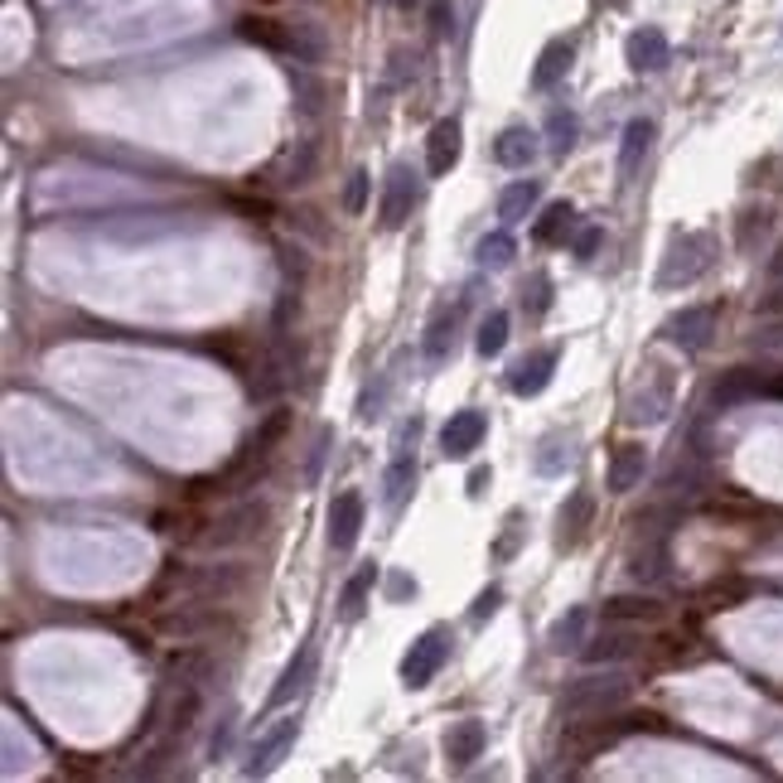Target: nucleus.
<instances>
[{"mask_svg":"<svg viewBox=\"0 0 783 783\" xmlns=\"http://www.w3.org/2000/svg\"><path fill=\"white\" fill-rule=\"evenodd\" d=\"M228 740H232V715H222V725H218V735H214V759L228 749Z\"/></svg>","mask_w":783,"mask_h":783,"instance_id":"nucleus-42","label":"nucleus"},{"mask_svg":"<svg viewBox=\"0 0 783 783\" xmlns=\"http://www.w3.org/2000/svg\"><path fill=\"white\" fill-rule=\"evenodd\" d=\"M552 373H556V349H537V353H528L518 368H513L508 387L518 392V397H537V392L552 383Z\"/></svg>","mask_w":783,"mask_h":783,"instance_id":"nucleus-14","label":"nucleus"},{"mask_svg":"<svg viewBox=\"0 0 783 783\" xmlns=\"http://www.w3.org/2000/svg\"><path fill=\"white\" fill-rule=\"evenodd\" d=\"M570 59H576L570 39H552V44H546L542 59H537V69H532V87H537V93H546V87L562 83V77L570 73Z\"/></svg>","mask_w":783,"mask_h":783,"instance_id":"nucleus-19","label":"nucleus"},{"mask_svg":"<svg viewBox=\"0 0 783 783\" xmlns=\"http://www.w3.org/2000/svg\"><path fill=\"white\" fill-rule=\"evenodd\" d=\"M310 677H315V643H300V653L290 658L286 673L276 677L272 697H266V711H276V707H286V701H296L300 691L310 687Z\"/></svg>","mask_w":783,"mask_h":783,"instance_id":"nucleus-8","label":"nucleus"},{"mask_svg":"<svg viewBox=\"0 0 783 783\" xmlns=\"http://www.w3.org/2000/svg\"><path fill=\"white\" fill-rule=\"evenodd\" d=\"M629 653H634V639H629V634H600V639L586 648L590 663H614V658H629Z\"/></svg>","mask_w":783,"mask_h":783,"instance_id":"nucleus-30","label":"nucleus"},{"mask_svg":"<svg viewBox=\"0 0 783 783\" xmlns=\"http://www.w3.org/2000/svg\"><path fill=\"white\" fill-rule=\"evenodd\" d=\"M629 570H634V580H648V586H653V580L667 576V552H663V546H653V552H639Z\"/></svg>","mask_w":783,"mask_h":783,"instance_id":"nucleus-32","label":"nucleus"},{"mask_svg":"<svg viewBox=\"0 0 783 783\" xmlns=\"http://www.w3.org/2000/svg\"><path fill=\"white\" fill-rule=\"evenodd\" d=\"M397 5H401V10H417V5H421V0H397Z\"/></svg>","mask_w":783,"mask_h":783,"instance_id":"nucleus-44","label":"nucleus"},{"mask_svg":"<svg viewBox=\"0 0 783 783\" xmlns=\"http://www.w3.org/2000/svg\"><path fill=\"white\" fill-rule=\"evenodd\" d=\"M465 305V300H460ZM460 305H441L431 315V329H426V358L431 363H445V358H450V349H455V324H460Z\"/></svg>","mask_w":783,"mask_h":783,"instance_id":"nucleus-22","label":"nucleus"},{"mask_svg":"<svg viewBox=\"0 0 783 783\" xmlns=\"http://www.w3.org/2000/svg\"><path fill=\"white\" fill-rule=\"evenodd\" d=\"M546 290H552V281H546V276H532V296H522V305H532V315H542V310L552 305Z\"/></svg>","mask_w":783,"mask_h":783,"instance_id":"nucleus-39","label":"nucleus"},{"mask_svg":"<svg viewBox=\"0 0 783 783\" xmlns=\"http://www.w3.org/2000/svg\"><path fill=\"white\" fill-rule=\"evenodd\" d=\"M648 145H653V121L634 117L629 127H624V145H619V184H634V174H639L648 160Z\"/></svg>","mask_w":783,"mask_h":783,"instance_id":"nucleus-13","label":"nucleus"},{"mask_svg":"<svg viewBox=\"0 0 783 783\" xmlns=\"http://www.w3.org/2000/svg\"><path fill=\"white\" fill-rule=\"evenodd\" d=\"M711 329H715V310L711 305H691V310H682V315L667 320V339H673L677 349H687V353L707 349Z\"/></svg>","mask_w":783,"mask_h":783,"instance_id":"nucleus-10","label":"nucleus"},{"mask_svg":"<svg viewBox=\"0 0 783 783\" xmlns=\"http://www.w3.org/2000/svg\"><path fill=\"white\" fill-rule=\"evenodd\" d=\"M431 35L435 39L455 35V5H450V0H431Z\"/></svg>","mask_w":783,"mask_h":783,"instance_id":"nucleus-36","label":"nucleus"},{"mask_svg":"<svg viewBox=\"0 0 783 783\" xmlns=\"http://www.w3.org/2000/svg\"><path fill=\"white\" fill-rule=\"evenodd\" d=\"M503 344H508V315H503V310H489L484 324H479L474 349L484 358H494V353H503Z\"/></svg>","mask_w":783,"mask_h":783,"instance_id":"nucleus-26","label":"nucleus"},{"mask_svg":"<svg viewBox=\"0 0 783 783\" xmlns=\"http://www.w3.org/2000/svg\"><path fill=\"white\" fill-rule=\"evenodd\" d=\"M624 59H629L634 73H658V69H667L673 49H667L663 29H634L629 44H624Z\"/></svg>","mask_w":783,"mask_h":783,"instance_id":"nucleus-11","label":"nucleus"},{"mask_svg":"<svg viewBox=\"0 0 783 783\" xmlns=\"http://www.w3.org/2000/svg\"><path fill=\"white\" fill-rule=\"evenodd\" d=\"M629 701V677L624 673H595V677H580L562 691V715L566 721H600L605 711L624 707Z\"/></svg>","mask_w":783,"mask_h":783,"instance_id":"nucleus-2","label":"nucleus"},{"mask_svg":"<svg viewBox=\"0 0 783 783\" xmlns=\"http://www.w3.org/2000/svg\"><path fill=\"white\" fill-rule=\"evenodd\" d=\"M715 266V238L711 232H677L663 252V266H658V290H677L701 281Z\"/></svg>","mask_w":783,"mask_h":783,"instance_id":"nucleus-1","label":"nucleus"},{"mask_svg":"<svg viewBox=\"0 0 783 783\" xmlns=\"http://www.w3.org/2000/svg\"><path fill=\"white\" fill-rule=\"evenodd\" d=\"M576 460V441L566 431L542 435V450H537V474H562V469Z\"/></svg>","mask_w":783,"mask_h":783,"instance_id":"nucleus-24","label":"nucleus"},{"mask_svg":"<svg viewBox=\"0 0 783 783\" xmlns=\"http://www.w3.org/2000/svg\"><path fill=\"white\" fill-rule=\"evenodd\" d=\"M300 735V715H281L276 725H266L262 735H256V745L248 749V764H242V774L248 779H262V774H272L276 764H281V755L290 749V740Z\"/></svg>","mask_w":783,"mask_h":783,"instance_id":"nucleus-4","label":"nucleus"},{"mask_svg":"<svg viewBox=\"0 0 783 783\" xmlns=\"http://www.w3.org/2000/svg\"><path fill=\"white\" fill-rule=\"evenodd\" d=\"M764 383H759V373H731L725 383H715V392H711V401L715 407H731V401H740V397H749V392H759Z\"/></svg>","mask_w":783,"mask_h":783,"instance_id":"nucleus-27","label":"nucleus"},{"mask_svg":"<svg viewBox=\"0 0 783 783\" xmlns=\"http://www.w3.org/2000/svg\"><path fill=\"white\" fill-rule=\"evenodd\" d=\"M600 242H605V232H600V228H586V232L576 238V256H580V262H590V256L600 252Z\"/></svg>","mask_w":783,"mask_h":783,"instance_id":"nucleus-40","label":"nucleus"},{"mask_svg":"<svg viewBox=\"0 0 783 783\" xmlns=\"http://www.w3.org/2000/svg\"><path fill=\"white\" fill-rule=\"evenodd\" d=\"M479 262L484 266H508L513 262V238L508 232H489V238L479 242Z\"/></svg>","mask_w":783,"mask_h":783,"instance_id":"nucleus-34","label":"nucleus"},{"mask_svg":"<svg viewBox=\"0 0 783 783\" xmlns=\"http://www.w3.org/2000/svg\"><path fill=\"white\" fill-rule=\"evenodd\" d=\"M411 595H417V580H411L407 570H392L387 576V600H397L401 605V600H411Z\"/></svg>","mask_w":783,"mask_h":783,"instance_id":"nucleus-38","label":"nucleus"},{"mask_svg":"<svg viewBox=\"0 0 783 783\" xmlns=\"http://www.w3.org/2000/svg\"><path fill=\"white\" fill-rule=\"evenodd\" d=\"M445 755H450V764H474L484 755V721H455L445 731Z\"/></svg>","mask_w":783,"mask_h":783,"instance_id":"nucleus-18","label":"nucleus"},{"mask_svg":"<svg viewBox=\"0 0 783 783\" xmlns=\"http://www.w3.org/2000/svg\"><path fill=\"white\" fill-rule=\"evenodd\" d=\"M774 272H783V252H779V262H774Z\"/></svg>","mask_w":783,"mask_h":783,"instance_id":"nucleus-45","label":"nucleus"},{"mask_svg":"<svg viewBox=\"0 0 783 783\" xmlns=\"http://www.w3.org/2000/svg\"><path fill=\"white\" fill-rule=\"evenodd\" d=\"M411 208H417V174H411V165H392L387 184H383V204H377V218H383L387 232H397L401 222L411 218Z\"/></svg>","mask_w":783,"mask_h":783,"instance_id":"nucleus-5","label":"nucleus"},{"mask_svg":"<svg viewBox=\"0 0 783 783\" xmlns=\"http://www.w3.org/2000/svg\"><path fill=\"white\" fill-rule=\"evenodd\" d=\"M363 204H368V174L353 170L349 189H344V214H363Z\"/></svg>","mask_w":783,"mask_h":783,"instance_id":"nucleus-35","label":"nucleus"},{"mask_svg":"<svg viewBox=\"0 0 783 783\" xmlns=\"http://www.w3.org/2000/svg\"><path fill=\"white\" fill-rule=\"evenodd\" d=\"M262 522H266V508L262 503H238L232 513H222V518L214 522V532L204 537L208 546H238V542H252L256 532H262Z\"/></svg>","mask_w":783,"mask_h":783,"instance_id":"nucleus-7","label":"nucleus"},{"mask_svg":"<svg viewBox=\"0 0 783 783\" xmlns=\"http://www.w3.org/2000/svg\"><path fill=\"white\" fill-rule=\"evenodd\" d=\"M484 431H489V417L484 411H455L450 421H445V431H441V450L450 455V460H469V455L484 445Z\"/></svg>","mask_w":783,"mask_h":783,"instance_id":"nucleus-6","label":"nucleus"},{"mask_svg":"<svg viewBox=\"0 0 783 783\" xmlns=\"http://www.w3.org/2000/svg\"><path fill=\"white\" fill-rule=\"evenodd\" d=\"M411 489H417V455L411 450H397L387 465V479H383V503L387 513H401V503L411 498Z\"/></svg>","mask_w":783,"mask_h":783,"instance_id":"nucleus-15","label":"nucleus"},{"mask_svg":"<svg viewBox=\"0 0 783 783\" xmlns=\"http://www.w3.org/2000/svg\"><path fill=\"white\" fill-rule=\"evenodd\" d=\"M494 160L503 165V170H528V165L537 160V136L528 127H508L494 141Z\"/></svg>","mask_w":783,"mask_h":783,"instance_id":"nucleus-17","label":"nucleus"},{"mask_svg":"<svg viewBox=\"0 0 783 783\" xmlns=\"http://www.w3.org/2000/svg\"><path fill=\"white\" fill-rule=\"evenodd\" d=\"M537 194H542V189H537V179H513V184L498 194V218L508 222V228H513V222H522L537 208Z\"/></svg>","mask_w":783,"mask_h":783,"instance_id":"nucleus-23","label":"nucleus"},{"mask_svg":"<svg viewBox=\"0 0 783 783\" xmlns=\"http://www.w3.org/2000/svg\"><path fill=\"white\" fill-rule=\"evenodd\" d=\"M586 624H590V610L586 605H570L562 619L546 629V648H552V653H570V648H580V643H586Z\"/></svg>","mask_w":783,"mask_h":783,"instance_id":"nucleus-21","label":"nucleus"},{"mask_svg":"<svg viewBox=\"0 0 783 783\" xmlns=\"http://www.w3.org/2000/svg\"><path fill=\"white\" fill-rule=\"evenodd\" d=\"M358 532H363V494H339L329 508V546L334 552H353Z\"/></svg>","mask_w":783,"mask_h":783,"instance_id":"nucleus-9","label":"nucleus"},{"mask_svg":"<svg viewBox=\"0 0 783 783\" xmlns=\"http://www.w3.org/2000/svg\"><path fill=\"white\" fill-rule=\"evenodd\" d=\"M546 136H552V150L566 155L570 145H576V117H570L566 107H556L552 117H546Z\"/></svg>","mask_w":783,"mask_h":783,"instance_id":"nucleus-31","label":"nucleus"},{"mask_svg":"<svg viewBox=\"0 0 783 783\" xmlns=\"http://www.w3.org/2000/svg\"><path fill=\"white\" fill-rule=\"evenodd\" d=\"M658 605H648V600H610L605 605V619H614V624H624V619H658Z\"/></svg>","mask_w":783,"mask_h":783,"instance_id":"nucleus-33","label":"nucleus"},{"mask_svg":"<svg viewBox=\"0 0 783 783\" xmlns=\"http://www.w3.org/2000/svg\"><path fill=\"white\" fill-rule=\"evenodd\" d=\"M373 586H377V566L368 562V566H358L349 580H344V595H339V619H358V614L368 610V595H373Z\"/></svg>","mask_w":783,"mask_h":783,"instance_id":"nucleus-20","label":"nucleus"},{"mask_svg":"<svg viewBox=\"0 0 783 783\" xmlns=\"http://www.w3.org/2000/svg\"><path fill=\"white\" fill-rule=\"evenodd\" d=\"M484 489H489V469L479 465L474 474H469V498H479V494H484Z\"/></svg>","mask_w":783,"mask_h":783,"instance_id":"nucleus-43","label":"nucleus"},{"mask_svg":"<svg viewBox=\"0 0 783 783\" xmlns=\"http://www.w3.org/2000/svg\"><path fill=\"white\" fill-rule=\"evenodd\" d=\"M329 441H334V431L324 426V431L315 435V450H310V465H305V484H315V479H320V465H324V455H329Z\"/></svg>","mask_w":783,"mask_h":783,"instance_id":"nucleus-37","label":"nucleus"},{"mask_svg":"<svg viewBox=\"0 0 783 783\" xmlns=\"http://www.w3.org/2000/svg\"><path fill=\"white\" fill-rule=\"evenodd\" d=\"M387 392H392V373H377V383H368V387H363V397H358V421L383 417Z\"/></svg>","mask_w":783,"mask_h":783,"instance_id":"nucleus-29","label":"nucleus"},{"mask_svg":"<svg viewBox=\"0 0 783 783\" xmlns=\"http://www.w3.org/2000/svg\"><path fill=\"white\" fill-rule=\"evenodd\" d=\"M455 160H460V121L445 117V121H435L426 136V170L435 179H445L455 170Z\"/></svg>","mask_w":783,"mask_h":783,"instance_id":"nucleus-12","label":"nucleus"},{"mask_svg":"<svg viewBox=\"0 0 783 783\" xmlns=\"http://www.w3.org/2000/svg\"><path fill=\"white\" fill-rule=\"evenodd\" d=\"M643 469H648V455H643V445H619L614 450V460H610V494H629V489H639L643 484Z\"/></svg>","mask_w":783,"mask_h":783,"instance_id":"nucleus-16","label":"nucleus"},{"mask_svg":"<svg viewBox=\"0 0 783 783\" xmlns=\"http://www.w3.org/2000/svg\"><path fill=\"white\" fill-rule=\"evenodd\" d=\"M445 658H450V629H426L417 643L401 653V682L407 687H431V677L445 667Z\"/></svg>","mask_w":783,"mask_h":783,"instance_id":"nucleus-3","label":"nucleus"},{"mask_svg":"<svg viewBox=\"0 0 783 783\" xmlns=\"http://www.w3.org/2000/svg\"><path fill=\"white\" fill-rule=\"evenodd\" d=\"M590 513H595V503H590V494H576V498H570V508H562V542H566V546L576 542L580 532H586Z\"/></svg>","mask_w":783,"mask_h":783,"instance_id":"nucleus-28","label":"nucleus"},{"mask_svg":"<svg viewBox=\"0 0 783 783\" xmlns=\"http://www.w3.org/2000/svg\"><path fill=\"white\" fill-rule=\"evenodd\" d=\"M570 228H576V208H570V204H552V208H546L542 218H537L532 238H537V242H546V248H552V242H562Z\"/></svg>","mask_w":783,"mask_h":783,"instance_id":"nucleus-25","label":"nucleus"},{"mask_svg":"<svg viewBox=\"0 0 783 783\" xmlns=\"http://www.w3.org/2000/svg\"><path fill=\"white\" fill-rule=\"evenodd\" d=\"M498 605H503V590H498V586H494V590H484V595L474 600V619H489V614H494Z\"/></svg>","mask_w":783,"mask_h":783,"instance_id":"nucleus-41","label":"nucleus"}]
</instances>
